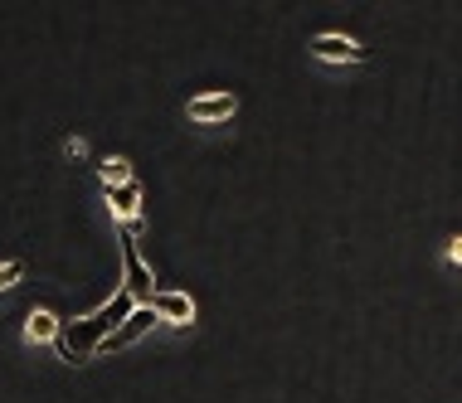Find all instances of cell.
Instances as JSON below:
<instances>
[{"instance_id": "cell-8", "label": "cell", "mask_w": 462, "mask_h": 403, "mask_svg": "<svg viewBox=\"0 0 462 403\" xmlns=\"http://www.w3.org/2000/svg\"><path fill=\"white\" fill-rule=\"evenodd\" d=\"M97 180H103V190H122V185H132V160L127 156H107L103 166H97Z\"/></svg>"}, {"instance_id": "cell-3", "label": "cell", "mask_w": 462, "mask_h": 403, "mask_svg": "<svg viewBox=\"0 0 462 403\" xmlns=\"http://www.w3.org/2000/svg\"><path fill=\"white\" fill-rule=\"evenodd\" d=\"M234 112H239V97L234 93H199L185 103V117L199 122V127H209V122H229Z\"/></svg>"}, {"instance_id": "cell-5", "label": "cell", "mask_w": 462, "mask_h": 403, "mask_svg": "<svg viewBox=\"0 0 462 403\" xmlns=\"http://www.w3.org/2000/svg\"><path fill=\"white\" fill-rule=\"evenodd\" d=\"M107 205H112V219L122 224L132 238L142 234V185H122V190H107Z\"/></svg>"}, {"instance_id": "cell-6", "label": "cell", "mask_w": 462, "mask_h": 403, "mask_svg": "<svg viewBox=\"0 0 462 403\" xmlns=\"http://www.w3.org/2000/svg\"><path fill=\"white\" fill-rule=\"evenodd\" d=\"M152 311H156L166 325H190V321H195V301L185 297V292H156V297H152Z\"/></svg>"}, {"instance_id": "cell-4", "label": "cell", "mask_w": 462, "mask_h": 403, "mask_svg": "<svg viewBox=\"0 0 462 403\" xmlns=\"http://www.w3.org/2000/svg\"><path fill=\"white\" fill-rule=\"evenodd\" d=\"M156 321H161V316H156V311H152V307H136V311H132V316H127V321H122V325H117V331H112V335L103 340V345H97V350H93V355H112V350H127V345H132V340H142V335H146V331H152V325H156Z\"/></svg>"}, {"instance_id": "cell-11", "label": "cell", "mask_w": 462, "mask_h": 403, "mask_svg": "<svg viewBox=\"0 0 462 403\" xmlns=\"http://www.w3.org/2000/svg\"><path fill=\"white\" fill-rule=\"evenodd\" d=\"M83 151H88V142H83V136H69V142H64V156H83Z\"/></svg>"}, {"instance_id": "cell-7", "label": "cell", "mask_w": 462, "mask_h": 403, "mask_svg": "<svg viewBox=\"0 0 462 403\" xmlns=\"http://www.w3.org/2000/svg\"><path fill=\"white\" fill-rule=\"evenodd\" d=\"M59 335H64V325H59L54 311L34 307L30 316H24V345H49V340H59Z\"/></svg>"}, {"instance_id": "cell-10", "label": "cell", "mask_w": 462, "mask_h": 403, "mask_svg": "<svg viewBox=\"0 0 462 403\" xmlns=\"http://www.w3.org/2000/svg\"><path fill=\"white\" fill-rule=\"evenodd\" d=\"M443 262H453V268H462V234L448 238V248H443Z\"/></svg>"}, {"instance_id": "cell-9", "label": "cell", "mask_w": 462, "mask_h": 403, "mask_svg": "<svg viewBox=\"0 0 462 403\" xmlns=\"http://www.w3.org/2000/svg\"><path fill=\"white\" fill-rule=\"evenodd\" d=\"M24 277V262L20 258H10V262H0V292H5V287H15Z\"/></svg>"}, {"instance_id": "cell-2", "label": "cell", "mask_w": 462, "mask_h": 403, "mask_svg": "<svg viewBox=\"0 0 462 403\" xmlns=\"http://www.w3.org/2000/svg\"><path fill=\"white\" fill-rule=\"evenodd\" d=\"M122 268H127V292L136 297V307H152L156 287H152V272L142 262V248H136L132 234H122Z\"/></svg>"}, {"instance_id": "cell-1", "label": "cell", "mask_w": 462, "mask_h": 403, "mask_svg": "<svg viewBox=\"0 0 462 403\" xmlns=\"http://www.w3.org/2000/svg\"><path fill=\"white\" fill-rule=\"evenodd\" d=\"M307 54L321 64H365L370 49L356 44L351 34H317V40H307Z\"/></svg>"}]
</instances>
